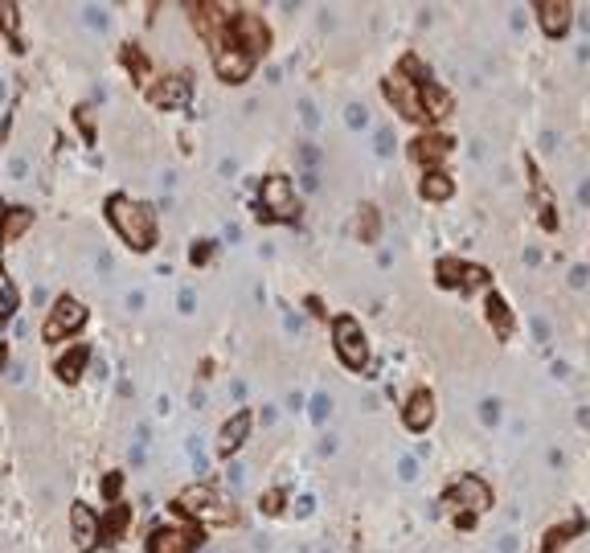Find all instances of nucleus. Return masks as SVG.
Returning a JSON list of instances; mask_svg holds the SVG:
<instances>
[{
    "mask_svg": "<svg viewBox=\"0 0 590 553\" xmlns=\"http://www.w3.org/2000/svg\"><path fill=\"white\" fill-rule=\"evenodd\" d=\"M570 283H574V287H582V283H586V271H582V267H578V271H570Z\"/></svg>",
    "mask_w": 590,
    "mask_h": 553,
    "instance_id": "44",
    "label": "nucleus"
},
{
    "mask_svg": "<svg viewBox=\"0 0 590 553\" xmlns=\"http://www.w3.org/2000/svg\"><path fill=\"white\" fill-rule=\"evenodd\" d=\"M189 16H193V29L209 41L213 53H222L229 46V21H234V13L226 4H189Z\"/></svg>",
    "mask_w": 590,
    "mask_h": 553,
    "instance_id": "4",
    "label": "nucleus"
},
{
    "mask_svg": "<svg viewBox=\"0 0 590 553\" xmlns=\"http://www.w3.org/2000/svg\"><path fill=\"white\" fill-rule=\"evenodd\" d=\"M492 275L484 267H475V262H463V283H459V291H475V287H488Z\"/></svg>",
    "mask_w": 590,
    "mask_h": 553,
    "instance_id": "28",
    "label": "nucleus"
},
{
    "mask_svg": "<svg viewBox=\"0 0 590 553\" xmlns=\"http://www.w3.org/2000/svg\"><path fill=\"white\" fill-rule=\"evenodd\" d=\"M455 500H459V508H463L459 524L467 529V524H472V512H484V508L492 505V492H488V484H484L480 475H463L455 488L447 492V505H455Z\"/></svg>",
    "mask_w": 590,
    "mask_h": 553,
    "instance_id": "8",
    "label": "nucleus"
},
{
    "mask_svg": "<svg viewBox=\"0 0 590 553\" xmlns=\"http://www.w3.org/2000/svg\"><path fill=\"white\" fill-rule=\"evenodd\" d=\"M451 193H455V180L447 177L442 168H430V172L423 177V197L426 201H447Z\"/></svg>",
    "mask_w": 590,
    "mask_h": 553,
    "instance_id": "23",
    "label": "nucleus"
},
{
    "mask_svg": "<svg viewBox=\"0 0 590 553\" xmlns=\"http://www.w3.org/2000/svg\"><path fill=\"white\" fill-rule=\"evenodd\" d=\"M398 475H402V480H414V459H402V463H398Z\"/></svg>",
    "mask_w": 590,
    "mask_h": 553,
    "instance_id": "39",
    "label": "nucleus"
},
{
    "mask_svg": "<svg viewBox=\"0 0 590 553\" xmlns=\"http://www.w3.org/2000/svg\"><path fill=\"white\" fill-rule=\"evenodd\" d=\"M328 410H332V398H328V393H316V398H311V418H316V423H324Z\"/></svg>",
    "mask_w": 590,
    "mask_h": 553,
    "instance_id": "32",
    "label": "nucleus"
},
{
    "mask_svg": "<svg viewBox=\"0 0 590 553\" xmlns=\"http://www.w3.org/2000/svg\"><path fill=\"white\" fill-rule=\"evenodd\" d=\"M402 418H406L410 430H426V426L435 423V393H430V390L410 393V402H406V410H402Z\"/></svg>",
    "mask_w": 590,
    "mask_h": 553,
    "instance_id": "16",
    "label": "nucleus"
},
{
    "mask_svg": "<svg viewBox=\"0 0 590 553\" xmlns=\"http://www.w3.org/2000/svg\"><path fill=\"white\" fill-rule=\"evenodd\" d=\"M82 324H86V308H82L74 295H58V299H53V308H49V320H46V328H41V336H46L49 344L66 341V336H70V332H78Z\"/></svg>",
    "mask_w": 590,
    "mask_h": 553,
    "instance_id": "6",
    "label": "nucleus"
},
{
    "mask_svg": "<svg viewBox=\"0 0 590 553\" xmlns=\"http://www.w3.org/2000/svg\"><path fill=\"white\" fill-rule=\"evenodd\" d=\"M484 308H488V324L496 328V336H500V341H508V336H512V311H508V304L492 291Z\"/></svg>",
    "mask_w": 590,
    "mask_h": 553,
    "instance_id": "21",
    "label": "nucleus"
},
{
    "mask_svg": "<svg viewBox=\"0 0 590 553\" xmlns=\"http://www.w3.org/2000/svg\"><path fill=\"white\" fill-rule=\"evenodd\" d=\"M25 172H29V164L21 160V156H16L13 164H9V177H16V180H25Z\"/></svg>",
    "mask_w": 590,
    "mask_h": 553,
    "instance_id": "37",
    "label": "nucleus"
},
{
    "mask_svg": "<svg viewBox=\"0 0 590 553\" xmlns=\"http://www.w3.org/2000/svg\"><path fill=\"white\" fill-rule=\"evenodd\" d=\"M205 545V529L197 524V529H172V524H164L152 533L148 541V553H197Z\"/></svg>",
    "mask_w": 590,
    "mask_h": 553,
    "instance_id": "9",
    "label": "nucleus"
},
{
    "mask_svg": "<svg viewBox=\"0 0 590 553\" xmlns=\"http://www.w3.org/2000/svg\"><path fill=\"white\" fill-rule=\"evenodd\" d=\"M418 103H423L426 119H447V115H451V107H455L451 91H442L439 82H426V86H418Z\"/></svg>",
    "mask_w": 590,
    "mask_h": 553,
    "instance_id": "17",
    "label": "nucleus"
},
{
    "mask_svg": "<svg viewBox=\"0 0 590 553\" xmlns=\"http://www.w3.org/2000/svg\"><path fill=\"white\" fill-rule=\"evenodd\" d=\"M344 123H348L353 131H357V128H365V123H369L365 107H357V103H353V107H344Z\"/></svg>",
    "mask_w": 590,
    "mask_h": 553,
    "instance_id": "31",
    "label": "nucleus"
},
{
    "mask_svg": "<svg viewBox=\"0 0 590 553\" xmlns=\"http://www.w3.org/2000/svg\"><path fill=\"white\" fill-rule=\"evenodd\" d=\"M0 217H4V210H0Z\"/></svg>",
    "mask_w": 590,
    "mask_h": 553,
    "instance_id": "48",
    "label": "nucleus"
},
{
    "mask_svg": "<svg viewBox=\"0 0 590 553\" xmlns=\"http://www.w3.org/2000/svg\"><path fill=\"white\" fill-rule=\"evenodd\" d=\"M357 234H361V242H377V234H381V217H377V210H373V205H361Z\"/></svg>",
    "mask_w": 590,
    "mask_h": 553,
    "instance_id": "26",
    "label": "nucleus"
},
{
    "mask_svg": "<svg viewBox=\"0 0 590 553\" xmlns=\"http://www.w3.org/2000/svg\"><path fill=\"white\" fill-rule=\"evenodd\" d=\"M86 361H90V348H86V344H74L66 357H58V377H62V381H78L82 369H86Z\"/></svg>",
    "mask_w": 590,
    "mask_h": 553,
    "instance_id": "22",
    "label": "nucleus"
},
{
    "mask_svg": "<svg viewBox=\"0 0 590 553\" xmlns=\"http://www.w3.org/2000/svg\"><path fill=\"white\" fill-rule=\"evenodd\" d=\"M451 148H455L451 135H442V131H426V135H418V140L410 144V156H414L418 164H426V168H439V164L451 156Z\"/></svg>",
    "mask_w": 590,
    "mask_h": 553,
    "instance_id": "12",
    "label": "nucleus"
},
{
    "mask_svg": "<svg viewBox=\"0 0 590 553\" xmlns=\"http://www.w3.org/2000/svg\"><path fill=\"white\" fill-rule=\"evenodd\" d=\"M177 304H180V311H193V291H189V287H185V291H180V299H177Z\"/></svg>",
    "mask_w": 590,
    "mask_h": 553,
    "instance_id": "41",
    "label": "nucleus"
},
{
    "mask_svg": "<svg viewBox=\"0 0 590 553\" xmlns=\"http://www.w3.org/2000/svg\"><path fill=\"white\" fill-rule=\"evenodd\" d=\"M29 226H33V210H25V205L4 210V217H0V242H16Z\"/></svg>",
    "mask_w": 590,
    "mask_h": 553,
    "instance_id": "20",
    "label": "nucleus"
},
{
    "mask_svg": "<svg viewBox=\"0 0 590 553\" xmlns=\"http://www.w3.org/2000/svg\"><path fill=\"white\" fill-rule=\"evenodd\" d=\"M128 308H131V311H140V308H144V295L131 291V295H128Z\"/></svg>",
    "mask_w": 590,
    "mask_h": 553,
    "instance_id": "42",
    "label": "nucleus"
},
{
    "mask_svg": "<svg viewBox=\"0 0 590 553\" xmlns=\"http://www.w3.org/2000/svg\"><path fill=\"white\" fill-rule=\"evenodd\" d=\"M259 222H295L299 217V201H295V189L287 177H266L262 180V193H259Z\"/></svg>",
    "mask_w": 590,
    "mask_h": 553,
    "instance_id": "2",
    "label": "nucleus"
},
{
    "mask_svg": "<svg viewBox=\"0 0 590 553\" xmlns=\"http://www.w3.org/2000/svg\"><path fill=\"white\" fill-rule=\"evenodd\" d=\"M439 283H442V287H459V283H463V262L442 259L439 262Z\"/></svg>",
    "mask_w": 590,
    "mask_h": 553,
    "instance_id": "29",
    "label": "nucleus"
},
{
    "mask_svg": "<svg viewBox=\"0 0 590 553\" xmlns=\"http://www.w3.org/2000/svg\"><path fill=\"white\" fill-rule=\"evenodd\" d=\"M78 128H82V135H86V140H95V128H90V115H86V107L78 111Z\"/></svg>",
    "mask_w": 590,
    "mask_h": 553,
    "instance_id": "36",
    "label": "nucleus"
},
{
    "mask_svg": "<svg viewBox=\"0 0 590 553\" xmlns=\"http://www.w3.org/2000/svg\"><path fill=\"white\" fill-rule=\"evenodd\" d=\"M70 524H74V541H78V549H82V553L95 549V537H98L95 512H90L86 505H74V508H70Z\"/></svg>",
    "mask_w": 590,
    "mask_h": 553,
    "instance_id": "18",
    "label": "nucleus"
},
{
    "mask_svg": "<svg viewBox=\"0 0 590 553\" xmlns=\"http://www.w3.org/2000/svg\"><path fill=\"white\" fill-rule=\"evenodd\" d=\"M128 524H131V508L128 505H115L111 512H107V521L98 524V533H103V541H119Z\"/></svg>",
    "mask_w": 590,
    "mask_h": 553,
    "instance_id": "24",
    "label": "nucleus"
},
{
    "mask_svg": "<svg viewBox=\"0 0 590 553\" xmlns=\"http://www.w3.org/2000/svg\"><path fill=\"white\" fill-rule=\"evenodd\" d=\"M209 254H213V242H193L189 262H193V267H201V262H209Z\"/></svg>",
    "mask_w": 590,
    "mask_h": 553,
    "instance_id": "33",
    "label": "nucleus"
},
{
    "mask_svg": "<svg viewBox=\"0 0 590 553\" xmlns=\"http://www.w3.org/2000/svg\"><path fill=\"white\" fill-rule=\"evenodd\" d=\"M123 66L135 74H148V58L140 53V46H123Z\"/></svg>",
    "mask_w": 590,
    "mask_h": 553,
    "instance_id": "30",
    "label": "nucleus"
},
{
    "mask_svg": "<svg viewBox=\"0 0 590 553\" xmlns=\"http://www.w3.org/2000/svg\"><path fill=\"white\" fill-rule=\"evenodd\" d=\"M189 95H193V86H189V74H172V78L156 82L148 98H152V107H164V111H177V107H189Z\"/></svg>",
    "mask_w": 590,
    "mask_h": 553,
    "instance_id": "11",
    "label": "nucleus"
},
{
    "mask_svg": "<svg viewBox=\"0 0 590 553\" xmlns=\"http://www.w3.org/2000/svg\"><path fill=\"white\" fill-rule=\"evenodd\" d=\"M229 46H238L242 53H250V58L259 62L262 53L271 49V29H266V21H262L259 13H250V9L234 13V21H229Z\"/></svg>",
    "mask_w": 590,
    "mask_h": 553,
    "instance_id": "3",
    "label": "nucleus"
},
{
    "mask_svg": "<svg viewBox=\"0 0 590 553\" xmlns=\"http://www.w3.org/2000/svg\"><path fill=\"white\" fill-rule=\"evenodd\" d=\"M107 217H111V226L119 229V238H123L131 250H152V246H156V210H152V205L115 193L111 201H107Z\"/></svg>",
    "mask_w": 590,
    "mask_h": 553,
    "instance_id": "1",
    "label": "nucleus"
},
{
    "mask_svg": "<svg viewBox=\"0 0 590 553\" xmlns=\"http://www.w3.org/2000/svg\"><path fill=\"white\" fill-rule=\"evenodd\" d=\"M213 66H217V78L222 82H246L250 70H254V58L242 53L238 46H226L222 53H213Z\"/></svg>",
    "mask_w": 590,
    "mask_h": 553,
    "instance_id": "13",
    "label": "nucleus"
},
{
    "mask_svg": "<svg viewBox=\"0 0 590 553\" xmlns=\"http://www.w3.org/2000/svg\"><path fill=\"white\" fill-rule=\"evenodd\" d=\"M0 103H4V82H0Z\"/></svg>",
    "mask_w": 590,
    "mask_h": 553,
    "instance_id": "47",
    "label": "nucleus"
},
{
    "mask_svg": "<svg viewBox=\"0 0 590 553\" xmlns=\"http://www.w3.org/2000/svg\"><path fill=\"white\" fill-rule=\"evenodd\" d=\"M0 29L9 33L13 49H25L21 46V9H16L13 0H0Z\"/></svg>",
    "mask_w": 590,
    "mask_h": 553,
    "instance_id": "25",
    "label": "nucleus"
},
{
    "mask_svg": "<svg viewBox=\"0 0 590 553\" xmlns=\"http://www.w3.org/2000/svg\"><path fill=\"white\" fill-rule=\"evenodd\" d=\"M484 418H488V423H496V418H500V410H496V402H484Z\"/></svg>",
    "mask_w": 590,
    "mask_h": 553,
    "instance_id": "43",
    "label": "nucleus"
},
{
    "mask_svg": "<svg viewBox=\"0 0 590 553\" xmlns=\"http://www.w3.org/2000/svg\"><path fill=\"white\" fill-rule=\"evenodd\" d=\"M320 553H328V549H320Z\"/></svg>",
    "mask_w": 590,
    "mask_h": 553,
    "instance_id": "49",
    "label": "nucleus"
},
{
    "mask_svg": "<svg viewBox=\"0 0 590 553\" xmlns=\"http://www.w3.org/2000/svg\"><path fill=\"white\" fill-rule=\"evenodd\" d=\"M377 152L390 156V131H377Z\"/></svg>",
    "mask_w": 590,
    "mask_h": 553,
    "instance_id": "40",
    "label": "nucleus"
},
{
    "mask_svg": "<svg viewBox=\"0 0 590 553\" xmlns=\"http://www.w3.org/2000/svg\"><path fill=\"white\" fill-rule=\"evenodd\" d=\"M13 311H16V287H13V279H9V271L0 267V324L13 320Z\"/></svg>",
    "mask_w": 590,
    "mask_h": 553,
    "instance_id": "27",
    "label": "nucleus"
},
{
    "mask_svg": "<svg viewBox=\"0 0 590 553\" xmlns=\"http://www.w3.org/2000/svg\"><path fill=\"white\" fill-rule=\"evenodd\" d=\"M537 16H541V29L549 33V37H566L570 33V21H574V4H566V0H541Z\"/></svg>",
    "mask_w": 590,
    "mask_h": 553,
    "instance_id": "14",
    "label": "nucleus"
},
{
    "mask_svg": "<svg viewBox=\"0 0 590 553\" xmlns=\"http://www.w3.org/2000/svg\"><path fill=\"white\" fill-rule=\"evenodd\" d=\"M385 98H390L398 111L406 115V119H414V123H423V103H418V86L402 74V70H393L390 78H385Z\"/></svg>",
    "mask_w": 590,
    "mask_h": 553,
    "instance_id": "10",
    "label": "nucleus"
},
{
    "mask_svg": "<svg viewBox=\"0 0 590 553\" xmlns=\"http://www.w3.org/2000/svg\"><path fill=\"white\" fill-rule=\"evenodd\" d=\"M86 25H95V29H103V25H107V16L98 13V9H86Z\"/></svg>",
    "mask_w": 590,
    "mask_h": 553,
    "instance_id": "38",
    "label": "nucleus"
},
{
    "mask_svg": "<svg viewBox=\"0 0 590 553\" xmlns=\"http://www.w3.org/2000/svg\"><path fill=\"white\" fill-rule=\"evenodd\" d=\"M529 185H533V201L541 210V226L545 229H557V217H554V197L545 189V177L537 172V164H529Z\"/></svg>",
    "mask_w": 590,
    "mask_h": 553,
    "instance_id": "19",
    "label": "nucleus"
},
{
    "mask_svg": "<svg viewBox=\"0 0 590 553\" xmlns=\"http://www.w3.org/2000/svg\"><path fill=\"white\" fill-rule=\"evenodd\" d=\"M103 488H107V496H115V492H119V475H107V484H103Z\"/></svg>",
    "mask_w": 590,
    "mask_h": 553,
    "instance_id": "45",
    "label": "nucleus"
},
{
    "mask_svg": "<svg viewBox=\"0 0 590 553\" xmlns=\"http://www.w3.org/2000/svg\"><path fill=\"white\" fill-rule=\"evenodd\" d=\"M259 508H262V512H271V517L283 512V492H266V496L259 500Z\"/></svg>",
    "mask_w": 590,
    "mask_h": 553,
    "instance_id": "34",
    "label": "nucleus"
},
{
    "mask_svg": "<svg viewBox=\"0 0 590 553\" xmlns=\"http://www.w3.org/2000/svg\"><path fill=\"white\" fill-rule=\"evenodd\" d=\"M222 500H217V492L209 488V484H197V488H185L177 496V512H185V517H209V521H234V508H217Z\"/></svg>",
    "mask_w": 590,
    "mask_h": 553,
    "instance_id": "7",
    "label": "nucleus"
},
{
    "mask_svg": "<svg viewBox=\"0 0 590 553\" xmlns=\"http://www.w3.org/2000/svg\"><path fill=\"white\" fill-rule=\"evenodd\" d=\"M4 361H9V348H4V344H0V369H4Z\"/></svg>",
    "mask_w": 590,
    "mask_h": 553,
    "instance_id": "46",
    "label": "nucleus"
},
{
    "mask_svg": "<svg viewBox=\"0 0 590 553\" xmlns=\"http://www.w3.org/2000/svg\"><path fill=\"white\" fill-rule=\"evenodd\" d=\"M250 423H254V418H250V410H238L234 418H226L222 435H217V455H226V459L234 455V451L246 443V435H250Z\"/></svg>",
    "mask_w": 590,
    "mask_h": 553,
    "instance_id": "15",
    "label": "nucleus"
},
{
    "mask_svg": "<svg viewBox=\"0 0 590 553\" xmlns=\"http://www.w3.org/2000/svg\"><path fill=\"white\" fill-rule=\"evenodd\" d=\"M299 111H304V123H308V128H316V123H320V115H316V107H311V103H299Z\"/></svg>",
    "mask_w": 590,
    "mask_h": 553,
    "instance_id": "35",
    "label": "nucleus"
},
{
    "mask_svg": "<svg viewBox=\"0 0 590 553\" xmlns=\"http://www.w3.org/2000/svg\"><path fill=\"white\" fill-rule=\"evenodd\" d=\"M332 341H336V357L348 365V369H365L369 365V344H365V332L353 316H336L332 320Z\"/></svg>",
    "mask_w": 590,
    "mask_h": 553,
    "instance_id": "5",
    "label": "nucleus"
}]
</instances>
